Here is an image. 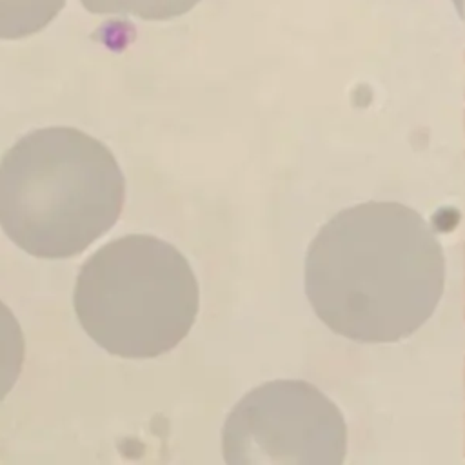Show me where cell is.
<instances>
[{
    "label": "cell",
    "mask_w": 465,
    "mask_h": 465,
    "mask_svg": "<svg viewBox=\"0 0 465 465\" xmlns=\"http://www.w3.org/2000/svg\"><path fill=\"white\" fill-rule=\"evenodd\" d=\"M65 0H0V40H18L47 27Z\"/></svg>",
    "instance_id": "obj_5"
},
{
    "label": "cell",
    "mask_w": 465,
    "mask_h": 465,
    "mask_svg": "<svg viewBox=\"0 0 465 465\" xmlns=\"http://www.w3.org/2000/svg\"><path fill=\"white\" fill-rule=\"evenodd\" d=\"M445 258L421 214L398 202H365L336 213L305 256V292L336 334L392 343L436 311Z\"/></svg>",
    "instance_id": "obj_1"
},
{
    "label": "cell",
    "mask_w": 465,
    "mask_h": 465,
    "mask_svg": "<svg viewBox=\"0 0 465 465\" xmlns=\"http://www.w3.org/2000/svg\"><path fill=\"white\" fill-rule=\"evenodd\" d=\"M25 341L18 320L0 302V401L16 383L24 363Z\"/></svg>",
    "instance_id": "obj_7"
},
{
    "label": "cell",
    "mask_w": 465,
    "mask_h": 465,
    "mask_svg": "<svg viewBox=\"0 0 465 465\" xmlns=\"http://www.w3.org/2000/svg\"><path fill=\"white\" fill-rule=\"evenodd\" d=\"M94 15H125L142 20H171L189 13L200 0H80Z\"/></svg>",
    "instance_id": "obj_6"
},
{
    "label": "cell",
    "mask_w": 465,
    "mask_h": 465,
    "mask_svg": "<svg viewBox=\"0 0 465 465\" xmlns=\"http://www.w3.org/2000/svg\"><path fill=\"white\" fill-rule=\"evenodd\" d=\"M463 454H465V452H463Z\"/></svg>",
    "instance_id": "obj_8"
},
{
    "label": "cell",
    "mask_w": 465,
    "mask_h": 465,
    "mask_svg": "<svg viewBox=\"0 0 465 465\" xmlns=\"http://www.w3.org/2000/svg\"><path fill=\"white\" fill-rule=\"evenodd\" d=\"M198 282L171 243L129 234L100 247L78 272L74 312L94 343L122 358L176 347L198 312Z\"/></svg>",
    "instance_id": "obj_3"
},
{
    "label": "cell",
    "mask_w": 465,
    "mask_h": 465,
    "mask_svg": "<svg viewBox=\"0 0 465 465\" xmlns=\"http://www.w3.org/2000/svg\"><path fill=\"white\" fill-rule=\"evenodd\" d=\"M124 196L113 153L73 127L33 131L0 162V227L36 258L85 251L116 223Z\"/></svg>",
    "instance_id": "obj_2"
},
{
    "label": "cell",
    "mask_w": 465,
    "mask_h": 465,
    "mask_svg": "<svg viewBox=\"0 0 465 465\" xmlns=\"http://www.w3.org/2000/svg\"><path fill=\"white\" fill-rule=\"evenodd\" d=\"M222 449L229 465H340L347 427L320 389L278 380L256 387L232 409Z\"/></svg>",
    "instance_id": "obj_4"
}]
</instances>
